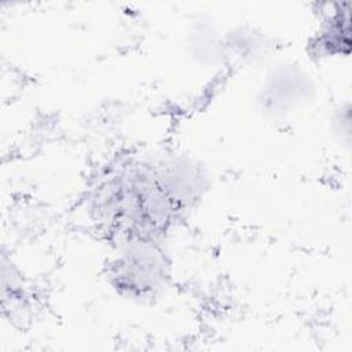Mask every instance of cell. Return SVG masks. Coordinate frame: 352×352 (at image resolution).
<instances>
[{
    "mask_svg": "<svg viewBox=\"0 0 352 352\" xmlns=\"http://www.w3.org/2000/svg\"><path fill=\"white\" fill-rule=\"evenodd\" d=\"M341 4L333 11L322 25L316 44L320 52L326 55L348 54L349 51V10Z\"/></svg>",
    "mask_w": 352,
    "mask_h": 352,
    "instance_id": "obj_3",
    "label": "cell"
},
{
    "mask_svg": "<svg viewBox=\"0 0 352 352\" xmlns=\"http://www.w3.org/2000/svg\"><path fill=\"white\" fill-rule=\"evenodd\" d=\"M201 190L202 177L190 162L118 154L92 176L85 209L96 230L114 246L162 241Z\"/></svg>",
    "mask_w": 352,
    "mask_h": 352,
    "instance_id": "obj_1",
    "label": "cell"
},
{
    "mask_svg": "<svg viewBox=\"0 0 352 352\" xmlns=\"http://www.w3.org/2000/svg\"><path fill=\"white\" fill-rule=\"evenodd\" d=\"M172 264L161 241H133L116 245L107 264L113 289L131 300H148L169 282Z\"/></svg>",
    "mask_w": 352,
    "mask_h": 352,
    "instance_id": "obj_2",
    "label": "cell"
}]
</instances>
